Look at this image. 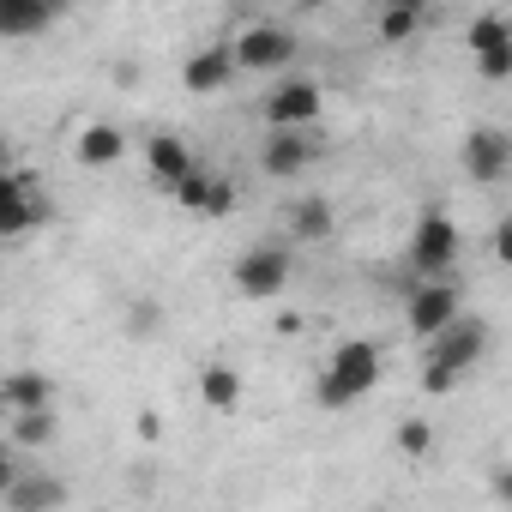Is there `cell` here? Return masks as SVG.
I'll return each mask as SVG.
<instances>
[{"instance_id":"cell-1","label":"cell","mask_w":512,"mask_h":512,"mask_svg":"<svg viewBox=\"0 0 512 512\" xmlns=\"http://www.w3.org/2000/svg\"><path fill=\"white\" fill-rule=\"evenodd\" d=\"M488 344H494V332H488V320H476V314H452L434 338H428V368H422V392L428 398H446V392H458L476 368H482V356H488Z\"/></svg>"},{"instance_id":"cell-2","label":"cell","mask_w":512,"mask_h":512,"mask_svg":"<svg viewBox=\"0 0 512 512\" xmlns=\"http://www.w3.org/2000/svg\"><path fill=\"white\" fill-rule=\"evenodd\" d=\"M380 344L374 338H344L338 350H332V362L320 368V386H314V398H320V410H350V404H362L374 386H380Z\"/></svg>"},{"instance_id":"cell-3","label":"cell","mask_w":512,"mask_h":512,"mask_svg":"<svg viewBox=\"0 0 512 512\" xmlns=\"http://www.w3.org/2000/svg\"><path fill=\"white\" fill-rule=\"evenodd\" d=\"M229 55H235V73L278 79V73H290V67H296V55H302V37H296L290 25H272V19H260V25L235 31Z\"/></svg>"},{"instance_id":"cell-4","label":"cell","mask_w":512,"mask_h":512,"mask_svg":"<svg viewBox=\"0 0 512 512\" xmlns=\"http://www.w3.org/2000/svg\"><path fill=\"white\" fill-rule=\"evenodd\" d=\"M49 217H55V205H49L37 169H13V163L0 169V241H19V235L43 229Z\"/></svg>"},{"instance_id":"cell-5","label":"cell","mask_w":512,"mask_h":512,"mask_svg":"<svg viewBox=\"0 0 512 512\" xmlns=\"http://www.w3.org/2000/svg\"><path fill=\"white\" fill-rule=\"evenodd\" d=\"M229 278H235V290L247 296V302H272V296H284L290 290V278H296V260H290V247H272V241H253L241 260L229 266Z\"/></svg>"},{"instance_id":"cell-6","label":"cell","mask_w":512,"mask_h":512,"mask_svg":"<svg viewBox=\"0 0 512 512\" xmlns=\"http://www.w3.org/2000/svg\"><path fill=\"white\" fill-rule=\"evenodd\" d=\"M458 247H464L458 223H452L446 211H422L416 229H410V272H416V278H452Z\"/></svg>"},{"instance_id":"cell-7","label":"cell","mask_w":512,"mask_h":512,"mask_svg":"<svg viewBox=\"0 0 512 512\" xmlns=\"http://www.w3.org/2000/svg\"><path fill=\"white\" fill-rule=\"evenodd\" d=\"M320 115H326V91H320V79L278 73V85L266 91V127H320Z\"/></svg>"},{"instance_id":"cell-8","label":"cell","mask_w":512,"mask_h":512,"mask_svg":"<svg viewBox=\"0 0 512 512\" xmlns=\"http://www.w3.org/2000/svg\"><path fill=\"white\" fill-rule=\"evenodd\" d=\"M458 308H464V296H458L452 278H416V290H410V302H404V320H410L416 338H434Z\"/></svg>"},{"instance_id":"cell-9","label":"cell","mask_w":512,"mask_h":512,"mask_svg":"<svg viewBox=\"0 0 512 512\" xmlns=\"http://www.w3.org/2000/svg\"><path fill=\"white\" fill-rule=\"evenodd\" d=\"M73 157H79V169H91V175L121 169V163H127V127H115V121H85V127L73 133Z\"/></svg>"},{"instance_id":"cell-10","label":"cell","mask_w":512,"mask_h":512,"mask_svg":"<svg viewBox=\"0 0 512 512\" xmlns=\"http://www.w3.org/2000/svg\"><path fill=\"white\" fill-rule=\"evenodd\" d=\"M314 157H320L314 127H272L266 145H260V169H266V175H302Z\"/></svg>"},{"instance_id":"cell-11","label":"cell","mask_w":512,"mask_h":512,"mask_svg":"<svg viewBox=\"0 0 512 512\" xmlns=\"http://www.w3.org/2000/svg\"><path fill=\"white\" fill-rule=\"evenodd\" d=\"M506 169H512V139H506L500 127H476V133H464V175H470L476 187L506 181Z\"/></svg>"},{"instance_id":"cell-12","label":"cell","mask_w":512,"mask_h":512,"mask_svg":"<svg viewBox=\"0 0 512 512\" xmlns=\"http://www.w3.org/2000/svg\"><path fill=\"white\" fill-rule=\"evenodd\" d=\"M67 13V0H0V43L49 37V25Z\"/></svg>"},{"instance_id":"cell-13","label":"cell","mask_w":512,"mask_h":512,"mask_svg":"<svg viewBox=\"0 0 512 512\" xmlns=\"http://www.w3.org/2000/svg\"><path fill=\"white\" fill-rule=\"evenodd\" d=\"M181 85H187L193 97H217L223 85H235V55H229V43L193 49V55L181 61Z\"/></svg>"},{"instance_id":"cell-14","label":"cell","mask_w":512,"mask_h":512,"mask_svg":"<svg viewBox=\"0 0 512 512\" xmlns=\"http://www.w3.org/2000/svg\"><path fill=\"white\" fill-rule=\"evenodd\" d=\"M187 169H193V145H187L181 133H151V139H145V175H151L157 193H169Z\"/></svg>"},{"instance_id":"cell-15","label":"cell","mask_w":512,"mask_h":512,"mask_svg":"<svg viewBox=\"0 0 512 512\" xmlns=\"http://www.w3.org/2000/svg\"><path fill=\"white\" fill-rule=\"evenodd\" d=\"M55 404V380L37 374V368H13L7 380H0V410H49Z\"/></svg>"},{"instance_id":"cell-16","label":"cell","mask_w":512,"mask_h":512,"mask_svg":"<svg viewBox=\"0 0 512 512\" xmlns=\"http://www.w3.org/2000/svg\"><path fill=\"white\" fill-rule=\"evenodd\" d=\"M338 229V205L326 199V193H302L296 205H290V235L296 241H326Z\"/></svg>"},{"instance_id":"cell-17","label":"cell","mask_w":512,"mask_h":512,"mask_svg":"<svg viewBox=\"0 0 512 512\" xmlns=\"http://www.w3.org/2000/svg\"><path fill=\"white\" fill-rule=\"evenodd\" d=\"M241 368H229V362H205L199 368V404L205 410H217V416H229L235 404H241Z\"/></svg>"},{"instance_id":"cell-18","label":"cell","mask_w":512,"mask_h":512,"mask_svg":"<svg viewBox=\"0 0 512 512\" xmlns=\"http://www.w3.org/2000/svg\"><path fill=\"white\" fill-rule=\"evenodd\" d=\"M0 500H7V506H19V512H43V506H61L67 500V488L61 482H49V476H13V488L7 494H0Z\"/></svg>"},{"instance_id":"cell-19","label":"cell","mask_w":512,"mask_h":512,"mask_svg":"<svg viewBox=\"0 0 512 512\" xmlns=\"http://www.w3.org/2000/svg\"><path fill=\"white\" fill-rule=\"evenodd\" d=\"M7 422H13V446H19V452H37V446L55 440V404H49V410H13Z\"/></svg>"},{"instance_id":"cell-20","label":"cell","mask_w":512,"mask_h":512,"mask_svg":"<svg viewBox=\"0 0 512 512\" xmlns=\"http://www.w3.org/2000/svg\"><path fill=\"white\" fill-rule=\"evenodd\" d=\"M500 43H512V25H506V13H476V19L464 25V49H470V55H482V49H500Z\"/></svg>"},{"instance_id":"cell-21","label":"cell","mask_w":512,"mask_h":512,"mask_svg":"<svg viewBox=\"0 0 512 512\" xmlns=\"http://www.w3.org/2000/svg\"><path fill=\"white\" fill-rule=\"evenodd\" d=\"M398 452L422 464V458L434 452V422H428V416H404V422H398Z\"/></svg>"},{"instance_id":"cell-22","label":"cell","mask_w":512,"mask_h":512,"mask_svg":"<svg viewBox=\"0 0 512 512\" xmlns=\"http://www.w3.org/2000/svg\"><path fill=\"white\" fill-rule=\"evenodd\" d=\"M416 31H422V13H416V7H386V13H380V43L398 49V43H410Z\"/></svg>"},{"instance_id":"cell-23","label":"cell","mask_w":512,"mask_h":512,"mask_svg":"<svg viewBox=\"0 0 512 512\" xmlns=\"http://www.w3.org/2000/svg\"><path fill=\"white\" fill-rule=\"evenodd\" d=\"M235 205H241V193H235V181L211 169V181H205V199H199V217H229Z\"/></svg>"},{"instance_id":"cell-24","label":"cell","mask_w":512,"mask_h":512,"mask_svg":"<svg viewBox=\"0 0 512 512\" xmlns=\"http://www.w3.org/2000/svg\"><path fill=\"white\" fill-rule=\"evenodd\" d=\"M205 181H211V169H199V163H193V169H187V175H181V181L169 187V199H175L181 211H193V217H199V199H205Z\"/></svg>"},{"instance_id":"cell-25","label":"cell","mask_w":512,"mask_h":512,"mask_svg":"<svg viewBox=\"0 0 512 512\" xmlns=\"http://www.w3.org/2000/svg\"><path fill=\"white\" fill-rule=\"evenodd\" d=\"M476 73H482L488 85H500V79L512 73V43H500V49H482V55H476Z\"/></svg>"},{"instance_id":"cell-26","label":"cell","mask_w":512,"mask_h":512,"mask_svg":"<svg viewBox=\"0 0 512 512\" xmlns=\"http://www.w3.org/2000/svg\"><path fill=\"white\" fill-rule=\"evenodd\" d=\"M19 470H25V464H19V446H13V440H0V494L13 488V476H19Z\"/></svg>"},{"instance_id":"cell-27","label":"cell","mask_w":512,"mask_h":512,"mask_svg":"<svg viewBox=\"0 0 512 512\" xmlns=\"http://www.w3.org/2000/svg\"><path fill=\"white\" fill-rule=\"evenodd\" d=\"M7 163H13V139H7V133H0V169H7Z\"/></svg>"},{"instance_id":"cell-28","label":"cell","mask_w":512,"mask_h":512,"mask_svg":"<svg viewBox=\"0 0 512 512\" xmlns=\"http://www.w3.org/2000/svg\"><path fill=\"white\" fill-rule=\"evenodd\" d=\"M386 7H416V13H428V0H386Z\"/></svg>"},{"instance_id":"cell-29","label":"cell","mask_w":512,"mask_h":512,"mask_svg":"<svg viewBox=\"0 0 512 512\" xmlns=\"http://www.w3.org/2000/svg\"><path fill=\"white\" fill-rule=\"evenodd\" d=\"M290 7H302V13H314V7H326V0H290Z\"/></svg>"},{"instance_id":"cell-30","label":"cell","mask_w":512,"mask_h":512,"mask_svg":"<svg viewBox=\"0 0 512 512\" xmlns=\"http://www.w3.org/2000/svg\"><path fill=\"white\" fill-rule=\"evenodd\" d=\"M0 416H7V410H0Z\"/></svg>"}]
</instances>
